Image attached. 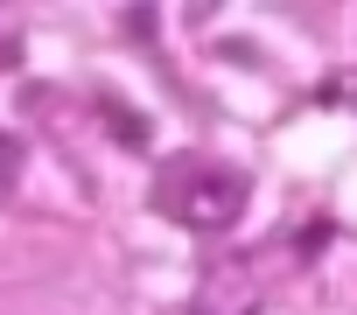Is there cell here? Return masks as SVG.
Returning <instances> with one entry per match:
<instances>
[{
  "instance_id": "cell-1",
  "label": "cell",
  "mask_w": 357,
  "mask_h": 315,
  "mask_svg": "<svg viewBox=\"0 0 357 315\" xmlns=\"http://www.w3.org/2000/svg\"><path fill=\"white\" fill-rule=\"evenodd\" d=\"M161 210H168L175 224H190V231H225V224H238V210H245V183H238V169L183 162V169L161 183Z\"/></svg>"
}]
</instances>
